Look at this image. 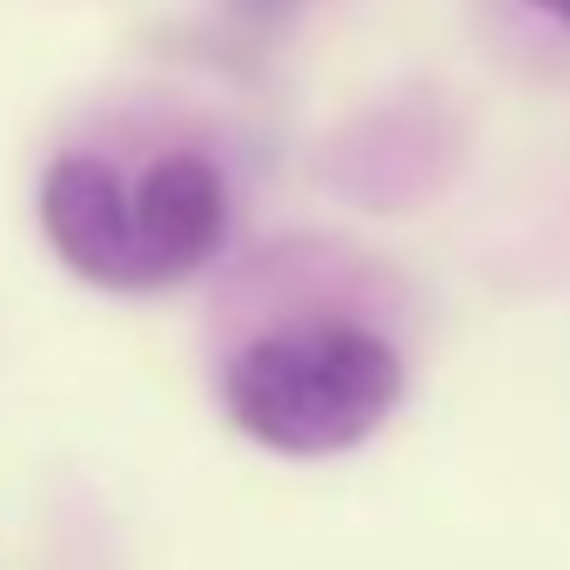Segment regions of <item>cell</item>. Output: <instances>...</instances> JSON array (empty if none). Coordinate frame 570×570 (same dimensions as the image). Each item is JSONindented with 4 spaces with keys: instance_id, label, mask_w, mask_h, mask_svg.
I'll list each match as a JSON object with an SVG mask.
<instances>
[{
    "instance_id": "6da1fadb",
    "label": "cell",
    "mask_w": 570,
    "mask_h": 570,
    "mask_svg": "<svg viewBox=\"0 0 570 570\" xmlns=\"http://www.w3.org/2000/svg\"><path fill=\"white\" fill-rule=\"evenodd\" d=\"M403 403V356L356 323H296L222 363L228 423L275 456H343Z\"/></svg>"
},
{
    "instance_id": "7a4b0ae2",
    "label": "cell",
    "mask_w": 570,
    "mask_h": 570,
    "mask_svg": "<svg viewBox=\"0 0 570 570\" xmlns=\"http://www.w3.org/2000/svg\"><path fill=\"white\" fill-rule=\"evenodd\" d=\"M41 235L95 289H148L135 248V195L101 155H61L41 175Z\"/></svg>"
},
{
    "instance_id": "3957f363",
    "label": "cell",
    "mask_w": 570,
    "mask_h": 570,
    "mask_svg": "<svg viewBox=\"0 0 570 570\" xmlns=\"http://www.w3.org/2000/svg\"><path fill=\"white\" fill-rule=\"evenodd\" d=\"M128 195H135V248L148 289L195 275L228 235V188L208 155H161Z\"/></svg>"
},
{
    "instance_id": "277c9868",
    "label": "cell",
    "mask_w": 570,
    "mask_h": 570,
    "mask_svg": "<svg viewBox=\"0 0 570 570\" xmlns=\"http://www.w3.org/2000/svg\"><path fill=\"white\" fill-rule=\"evenodd\" d=\"M235 8H242V14H255V21H275V14H289L296 0H235Z\"/></svg>"
},
{
    "instance_id": "5b68a950",
    "label": "cell",
    "mask_w": 570,
    "mask_h": 570,
    "mask_svg": "<svg viewBox=\"0 0 570 570\" xmlns=\"http://www.w3.org/2000/svg\"><path fill=\"white\" fill-rule=\"evenodd\" d=\"M523 8H537V14H550V21L570 28V0H523Z\"/></svg>"
}]
</instances>
